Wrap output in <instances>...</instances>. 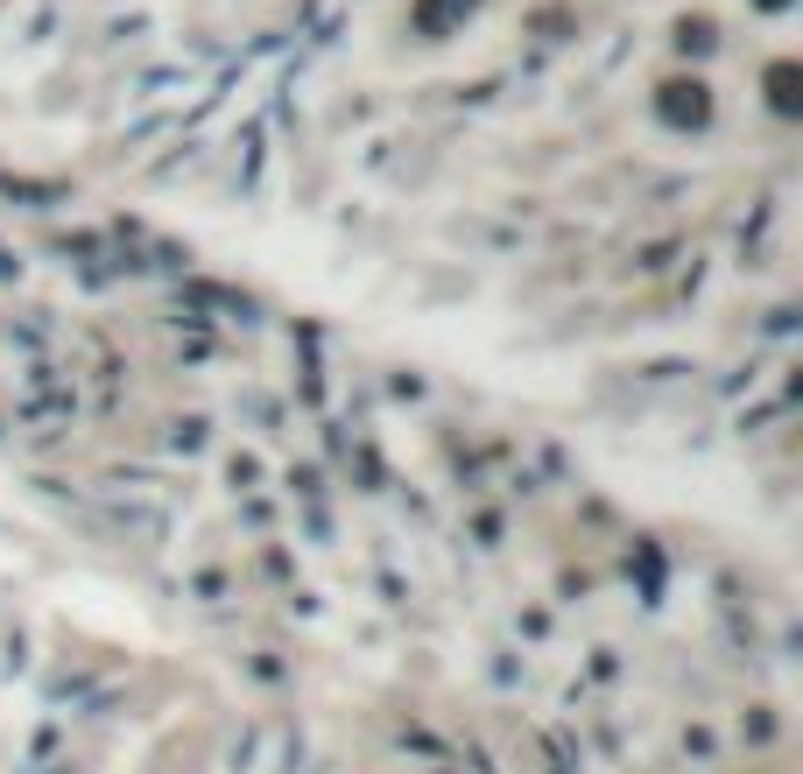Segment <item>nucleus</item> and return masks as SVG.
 <instances>
[{"label": "nucleus", "instance_id": "f257e3e1", "mask_svg": "<svg viewBox=\"0 0 803 774\" xmlns=\"http://www.w3.org/2000/svg\"><path fill=\"white\" fill-rule=\"evenodd\" d=\"M656 106H663V121H669V127H705V121H712V92H705L698 77H669Z\"/></svg>", "mask_w": 803, "mask_h": 774}, {"label": "nucleus", "instance_id": "f03ea898", "mask_svg": "<svg viewBox=\"0 0 803 774\" xmlns=\"http://www.w3.org/2000/svg\"><path fill=\"white\" fill-rule=\"evenodd\" d=\"M480 0H416V29L424 35H445L451 29V14H472Z\"/></svg>", "mask_w": 803, "mask_h": 774}, {"label": "nucleus", "instance_id": "7ed1b4c3", "mask_svg": "<svg viewBox=\"0 0 803 774\" xmlns=\"http://www.w3.org/2000/svg\"><path fill=\"white\" fill-rule=\"evenodd\" d=\"M769 100H775L782 113H796V71H790V64H775V71H769Z\"/></svg>", "mask_w": 803, "mask_h": 774}, {"label": "nucleus", "instance_id": "20e7f679", "mask_svg": "<svg viewBox=\"0 0 803 774\" xmlns=\"http://www.w3.org/2000/svg\"><path fill=\"white\" fill-rule=\"evenodd\" d=\"M769 8H782V0H769Z\"/></svg>", "mask_w": 803, "mask_h": 774}]
</instances>
